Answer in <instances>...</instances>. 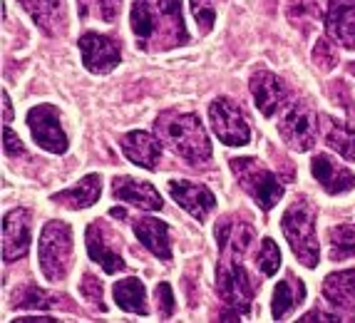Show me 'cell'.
Masks as SVG:
<instances>
[{"instance_id":"obj_16","label":"cell","mask_w":355,"mask_h":323,"mask_svg":"<svg viewBox=\"0 0 355 323\" xmlns=\"http://www.w3.org/2000/svg\"><path fill=\"white\" fill-rule=\"evenodd\" d=\"M214 236H216V244H219L221 258H236L239 261L243 254L249 251L256 231L246 222H239V219L229 217L214 229Z\"/></svg>"},{"instance_id":"obj_18","label":"cell","mask_w":355,"mask_h":323,"mask_svg":"<svg viewBox=\"0 0 355 323\" xmlns=\"http://www.w3.org/2000/svg\"><path fill=\"white\" fill-rule=\"evenodd\" d=\"M112 194L114 199H122L127 204H135L144 212H159L162 209V197L159 192L147 182H137L132 176H114L112 179Z\"/></svg>"},{"instance_id":"obj_31","label":"cell","mask_w":355,"mask_h":323,"mask_svg":"<svg viewBox=\"0 0 355 323\" xmlns=\"http://www.w3.org/2000/svg\"><path fill=\"white\" fill-rule=\"evenodd\" d=\"M80 294H83V299L87 301L92 308H97V311H102V313L107 311L105 301H102V283L97 281L92 274H85L83 276V281H80Z\"/></svg>"},{"instance_id":"obj_28","label":"cell","mask_w":355,"mask_h":323,"mask_svg":"<svg viewBox=\"0 0 355 323\" xmlns=\"http://www.w3.org/2000/svg\"><path fill=\"white\" fill-rule=\"evenodd\" d=\"M62 296H53L48 291H42L35 283H25L20 286L15 294H12V306L15 308H35V311H48V308H55L60 304Z\"/></svg>"},{"instance_id":"obj_23","label":"cell","mask_w":355,"mask_h":323,"mask_svg":"<svg viewBox=\"0 0 355 323\" xmlns=\"http://www.w3.org/2000/svg\"><path fill=\"white\" fill-rule=\"evenodd\" d=\"M323 296L328 299V304L336 306L338 311L353 313L355 311V269L338 271L331 274L323 281Z\"/></svg>"},{"instance_id":"obj_40","label":"cell","mask_w":355,"mask_h":323,"mask_svg":"<svg viewBox=\"0 0 355 323\" xmlns=\"http://www.w3.org/2000/svg\"><path fill=\"white\" fill-rule=\"evenodd\" d=\"M89 3H92V0H77V6H80V18H87L89 15Z\"/></svg>"},{"instance_id":"obj_1","label":"cell","mask_w":355,"mask_h":323,"mask_svg":"<svg viewBox=\"0 0 355 323\" xmlns=\"http://www.w3.org/2000/svg\"><path fill=\"white\" fill-rule=\"evenodd\" d=\"M157 122V132L162 140L172 147L174 154L191 167H204L211 159V142L207 137L202 119L196 115H177V112H162Z\"/></svg>"},{"instance_id":"obj_10","label":"cell","mask_w":355,"mask_h":323,"mask_svg":"<svg viewBox=\"0 0 355 323\" xmlns=\"http://www.w3.org/2000/svg\"><path fill=\"white\" fill-rule=\"evenodd\" d=\"M85 244H87L89 258L100 264L105 269V274H117V271H125V258L117 249V239L110 231L105 222L89 224L87 231H85Z\"/></svg>"},{"instance_id":"obj_13","label":"cell","mask_w":355,"mask_h":323,"mask_svg":"<svg viewBox=\"0 0 355 323\" xmlns=\"http://www.w3.org/2000/svg\"><path fill=\"white\" fill-rule=\"evenodd\" d=\"M166 189L172 194V199L179 206H184L194 219H199V222H204L214 212V206H216V197L204 184L187 182V179H169Z\"/></svg>"},{"instance_id":"obj_12","label":"cell","mask_w":355,"mask_h":323,"mask_svg":"<svg viewBox=\"0 0 355 323\" xmlns=\"http://www.w3.org/2000/svg\"><path fill=\"white\" fill-rule=\"evenodd\" d=\"M251 94H254V102L263 117H273L291 102L288 85L268 70H259L251 77Z\"/></svg>"},{"instance_id":"obj_19","label":"cell","mask_w":355,"mask_h":323,"mask_svg":"<svg viewBox=\"0 0 355 323\" xmlns=\"http://www.w3.org/2000/svg\"><path fill=\"white\" fill-rule=\"evenodd\" d=\"M311 172L318 179V184L326 189L328 194H343L355 187V174L345 167L336 165L328 154H315L311 162Z\"/></svg>"},{"instance_id":"obj_5","label":"cell","mask_w":355,"mask_h":323,"mask_svg":"<svg viewBox=\"0 0 355 323\" xmlns=\"http://www.w3.org/2000/svg\"><path fill=\"white\" fill-rule=\"evenodd\" d=\"M229 165L231 172L236 174L239 184L254 197V201L263 212L273 209L281 201L284 184L279 182V176L273 174V172H268L261 162H256L254 157H234Z\"/></svg>"},{"instance_id":"obj_30","label":"cell","mask_w":355,"mask_h":323,"mask_svg":"<svg viewBox=\"0 0 355 323\" xmlns=\"http://www.w3.org/2000/svg\"><path fill=\"white\" fill-rule=\"evenodd\" d=\"M259 269L266 274V276H276V271L281 269V251L279 247L273 244L271 239L261 241V251H259Z\"/></svg>"},{"instance_id":"obj_15","label":"cell","mask_w":355,"mask_h":323,"mask_svg":"<svg viewBox=\"0 0 355 323\" xmlns=\"http://www.w3.org/2000/svg\"><path fill=\"white\" fill-rule=\"evenodd\" d=\"M119 147L132 165L144 167V169H157V165H159L162 142L149 132H142V129L127 132V135L119 137Z\"/></svg>"},{"instance_id":"obj_14","label":"cell","mask_w":355,"mask_h":323,"mask_svg":"<svg viewBox=\"0 0 355 323\" xmlns=\"http://www.w3.org/2000/svg\"><path fill=\"white\" fill-rule=\"evenodd\" d=\"M30 249V212L12 209L3 219V256L6 261H18Z\"/></svg>"},{"instance_id":"obj_2","label":"cell","mask_w":355,"mask_h":323,"mask_svg":"<svg viewBox=\"0 0 355 323\" xmlns=\"http://www.w3.org/2000/svg\"><path fill=\"white\" fill-rule=\"evenodd\" d=\"M284 234L288 239V247L293 249L296 258L308 269L318 266V239H315V212L308 204V199H296L286 209L281 219Z\"/></svg>"},{"instance_id":"obj_35","label":"cell","mask_w":355,"mask_h":323,"mask_svg":"<svg viewBox=\"0 0 355 323\" xmlns=\"http://www.w3.org/2000/svg\"><path fill=\"white\" fill-rule=\"evenodd\" d=\"M3 149H6V154H10V157H18V154L25 152L23 142H20V137L10 129V124H6V129H3Z\"/></svg>"},{"instance_id":"obj_24","label":"cell","mask_w":355,"mask_h":323,"mask_svg":"<svg viewBox=\"0 0 355 323\" xmlns=\"http://www.w3.org/2000/svg\"><path fill=\"white\" fill-rule=\"evenodd\" d=\"M157 0H132V33L142 50H152L157 33Z\"/></svg>"},{"instance_id":"obj_32","label":"cell","mask_w":355,"mask_h":323,"mask_svg":"<svg viewBox=\"0 0 355 323\" xmlns=\"http://www.w3.org/2000/svg\"><path fill=\"white\" fill-rule=\"evenodd\" d=\"M191 13H194L202 33H209L216 20V0H191Z\"/></svg>"},{"instance_id":"obj_25","label":"cell","mask_w":355,"mask_h":323,"mask_svg":"<svg viewBox=\"0 0 355 323\" xmlns=\"http://www.w3.org/2000/svg\"><path fill=\"white\" fill-rule=\"evenodd\" d=\"M303 299H306V286H303V281H298V279H293V276L281 279V281L276 283V291H273V301H271L273 318H276V321L284 318L286 313H291L296 306H301Z\"/></svg>"},{"instance_id":"obj_33","label":"cell","mask_w":355,"mask_h":323,"mask_svg":"<svg viewBox=\"0 0 355 323\" xmlns=\"http://www.w3.org/2000/svg\"><path fill=\"white\" fill-rule=\"evenodd\" d=\"M313 60L315 65H318L320 70H333L338 63V53L336 47H333L331 40H326V38H320V40H315V47H313Z\"/></svg>"},{"instance_id":"obj_26","label":"cell","mask_w":355,"mask_h":323,"mask_svg":"<svg viewBox=\"0 0 355 323\" xmlns=\"http://www.w3.org/2000/svg\"><path fill=\"white\" fill-rule=\"evenodd\" d=\"M114 304L127 313H139V316H147L149 306H147V294H144V283L137 281V279H122V281L114 283L112 288Z\"/></svg>"},{"instance_id":"obj_17","label":"cell","mask_w":355,"mask_h":323,"mask_svg":"<svg viewBox=\"0 0 355 323\" xmlns=\"http://www.w3.org/2000/svg\"><path fill=\"white\" fill-rule=\"evenodd\" d=\"M20 6L30 13L37 28L45 35H62L67 28L65 0H20Z\"/></svg>"},{"instance_id":"obj_38","label":"cell","mask_w":355,"mask_h":323,"mask_svg":"<svg viewBox=\"0 0 355 323\" xmlns=\"http://www.w3.org/2000/svg\"><path fill=\"white\" fill-rule=\"evenodd\" d=\"M271 157H273V162H279V167L284 169V182H291V179H293V169H291L288 159H286L281 152H276L273 147H271Z\"/></svg>"},{"instance_id":"obj_34","label":"cell","mask_w":355,"mask_h":323,"mask_svg":"<svg viewBox=\"0 0 355 323\" xmlns=\"http://www.w3.org/2000/svg\"><path fill=\"white\" fill-rule=\"evenodd\" d=\"M157 301H159L162 306V318H172L174 316V308H177V304H174V294H172V286L166 281H162L159 286H157Z\"/></svg>"},{"instance_id":"obj_20","label":"cell","mask_w":355,"mask_h":323,"mask_svg":"<svg viewBox=\"0 0 355 323\" xmlns=\"http://www.w3.org/2000/svg\"><path fill=\"white\" fill-rule=\"evenodd\" d=\"M326 28L343 47H355V0H328Z\"/></svg>"},{"instance_id":"obj_6","label":"cell","mask_w":355,"mask_h":323,"mask_svg":"<svg viewBox=\"0 0 355 323\" xmlns=\"http://www.w3.org/2000/svg\"><path fill=\"white\" fill-rule=\"evenodd\" d=\"M279 135L291 149L308 152L315 144V137H318V119H315L313 107L298 100L279 122Z\"/></svg>"},{"instance_id":"obj_3","label":"cell","mask_w":355,"mask_h":323,"mask_svg":"<svg viewBox=\"0 0 355 323\" xmlns=\"http://www.w3.org/2000/svg\"><path fill=\"white\" fill-rule=\"evenodd\" d=\"M216 291L226 306L221 321H239V316H246L251 311L256 283L236 258H221L216 269Z\"/></svg>"},{"instance_id":"obj_37","label":"cell","mask_w":355,"mask_h":323,"mask_svg":"<svg viewBox=\"0 0 355 323\" xmlns=\"http://www.w3.org/2000/svg\"><path fill=\"white\" fill-rule=\"evenodd\" d=\"M301 323H313V321H318V323H328V321H345V318H338L336 313H326V311H318V308H313V311H308L303 318H298Z\"/></svg>"},{"instance_id":"obj_8","label":"cell","mask_w":355,"mask_h":323,"mask_svg":"<svg viewBox=\"0 0 355 323\" xmlns=\"http://www.w3.org/2000/svg\"><path fill=\"white\" fill-rule=\"evenodd\" d=\"M28 127L33 132V140L40 144L42 149H48L53 154H65L67 152V135L62 124H60V115L53 105H37L28 112Z\"/></svg>"},{"instance_id":"obj_9","label":"cell","mask_w":355,"mask_h":323,"mask_svg":"<svg viewBox=\"0 0 355 323\" xmlns=\"http://www.w3.org/2000/svg\"><path fill=\"white\" fill-rule=\"evenodd\" d=\"M77 47H80V55H83V63L89 72L95 75H107L112 72L119 65L122 55H119V42L114 38L100 35V33H85L80 40H77Z\"/></svg>"},{"instance_id":"obj_21","label":"cell","mask_w":355,"mask_h":323,"mask_svg":"<svg viewBox=\"0 0 355 323\" xmlns=\"http://www.w3.org/2000/svg\"><path fill=\"white\" fill-rule=\"evenodd\" d=\"M135 236L142 241V247H147L162 261H172V244H169V226L159 219H135L132 222Z\"/></svg>"},{"instance_id":"obj_11","label":"cell","mask_w":355,"mask_h":323,"mask_svg":"<svg viewBox=\"0 0 355 323\" xmlns=\"http://www.w3.org/2000/svg\"><path fill=\"white\" fill-rule=\"evenodd\" d=\"M157 33L152 50H169L189 40L182 18V0H157Z\"/></svg>"},{"instance_id":"obj_4","label":"cell","mask_w":355,"mask_h":323,"mask_svg":"<svg viewBox=\"0 0 355 323\" xmlns=\"http://www.w3.org/2000/svg\"><path fill=\"white\" fill-rule=\"evenodd\" d=\"M40 269L48 281H65L72 266V231L65 222H48L37 244Z\"/></svg>"},{"instance_id":"obj_41","label":"cell","mask_w":355,"mask_h":323,"mask_svg":"<svg viewBox=\"0 0 355 323\" xmlns=\"http://www.w3.org/2000/svg\"><path fill=\"white\" fill-rule=\"evenodd\" d=\"M20 323H48V321H53V318H48V316H42V318H37V316H25V318H18Z\"/></svg>"},{"instance_id":"obj_29","label":"cell","mask_w":355,"mask_h":323,"mask_svg":"<svg viewBox=\"0 0 355 323\" xmlns=\"http://www.w3.org/2000/svg\"><path fill=\"white\" fill-rule=\"evenodd\" d=\"M328 241H331L333 261H345L355 254V226L353 224L333 226V229H328Z\"/></svg>"},{"instance_id":"obj_7","label":"cell","mask_w":355,"mask_h":323,"mask_svg":"<svg viewBox=\"0 0 355 323\" xmlns=\"http://www.w3.org/2000/svg\"><path fill=\"white\" fill-rule=\"evenodd\" d=\"M209 119H211L214 135L229 147H243L251 140L249 122L239 105H234L229 97H219L209 105Z\"/></svg>"},{"instance_id":"obj_36","label":"cell","mask_w":355,"mask_h":323,"mask_svg":"<svg viewBox=\"0 0 355 323\" xmlns=\"http://www.w3.org/2000/svg\"><path fill=\"white\" fill-rule=\"evenodd\" d=\"M100 15L105 23H114L119 15V0H100Z\"/></svg>"},{"instance_id":"obj_27","label":"cell","mask_w":355,"mask_h":323,"mask_svg":"<svg viewBox=\"0 0 355 323\" xmlns=\"http://www.w3.org/2000/svg\"><path fill=\"white\" fill-rule=\"evenodd\" d=\"M323 127H326V144L336 149L338 154L348 162H355V132L350 124L340 122V119L323 117Z\"/></svg>"},{"instance_id":"obj_42","label":"cell","mask_w":355,"mask_h":323,"mask_svg":"<svg viewBox=\"0 0 355 323\" xmlns=\"http://www.w3.org/2000/svg\"><path fill=\"white\" fill-rule=\"evenodd\" d=\"M350 72H353V75H355V63H353V65H350Z\"/></svg>"},{"instance_id":"obj_39","label":"cell","mask_w":355,"mask_h":323,"mask_svg":"<svg viewBox=\"0 0 355 323\" xmlns=\"http://www.w3.org/2000/svg\"><path fill=\"white\" fill-rule=\"evenodd\" d=\"M12 119V105H10V97H8V92H3V122L10 124Z\"/></svg>"},{"instance_id":"obj_22","label":"cell","mask_w":355,"mask_h":323,"mask_svg":"<svg viewBox=\"0 0 355 323\" xmlns=\"http://www.w3.org/2000/svg\"><path fill=\"white\" fill-rule=\"evenodd\" d=\"M100 194H102V176L87 174V176H83L75 187L65 189V192H58L53 199H55V204L77 212V209H87V206L95 204V201L100 199Z\"/></svg>"}]
</instances>
